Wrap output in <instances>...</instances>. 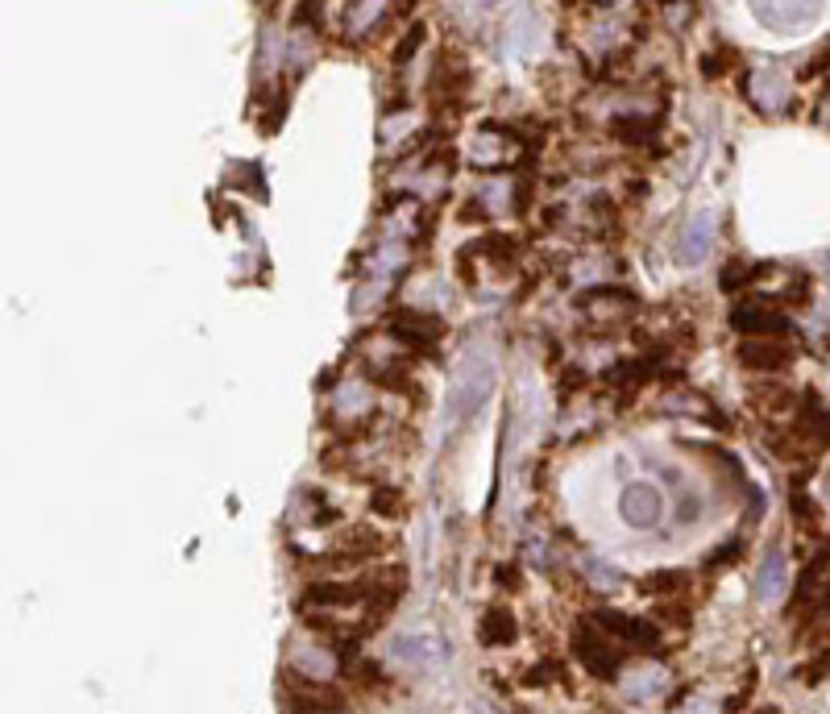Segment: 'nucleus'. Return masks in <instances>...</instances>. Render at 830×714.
<instances>
[{
    "instance_id": "nucleus-1",
    "label": "nucleus",
    "mask_w": 830,
    "mask_h": 714,
    "mask_svg": "<svg viewBox=\"0 0 830 714\" xmlns=\"http://www.w3.org/2000/svg\"><path fill=\"white\" fill-rule=\"evenodd\" d=\"M283 710L287 714H345V694L328 681H312L299 669H283Z\"/></svg>"
},
{
    "instance_id": "nucleus-2",
    "label": "nucleus",
    "mask_w": 830,
    "mask_h": 714,
    "mask_svg": "<svg viewBox=\"0 0 830 714\" xmlns=\"http://www.w3.org/2000/svg\"><path fill=\"white\" fill-rule=\"evenodd\" d=\"M731 328L743 341H781L793 333V320L781 308H772L768 299H743L731 308Z\"/></svg>"
},
{
    "instance_id": "nucleus-3",
    "label": "nucleus",
    "mask_w": 830,
    "mask_h": 714,
    "mask_svg": "<svg viewBox=\"0 0 830 714\" xmlns=\"http://www.w3.org/2000/svg\"><path fill=\"white\" fill-rule=\"evenodd\" d=\"M573 652H577L581 669L602 677V681H615V673L623 669V652H615V640L606 636L602 627H594V623L573 631Z\"/></svg>"
},
{
    "instance_id": "nucleus-4",
    "label": "nucleus",
    "mask_w": 830,
    "mask_h": 714,
    "mask_svg": "<svg viewBox=\"0 0 830 714\" xmlns=\"http://www.w3.org/2000/svg\"><path fill=\"white\" fill-rule=\"evenodd\" d=\"M590 623L602 627L611 640H623L635 652H656L660 656V631L648 619H635V615H623V611H594Z\"/></svg>"
},
{
    "instance_id": "nucleus-5",
    "label": "nucleus",
    "mask_w": 830,
    "mask_h": 714,
    "mask_svg": "<svg viewBox=\"0 0 830 714\" xmlns=\"http://www.w3.org/2000/svg\"><path fill=\"white\" fill-rule=\"evenodd\" d=\"M660 511H664V499H660V490L648 486V482H631L623 486L619 494V515H623V524L627 528H656L660 524Z\"/></svg>"
},
{
    "instance_id": "nucleus-6",
    "label": "nucleus",
    "mask_w": 830,
    "mask_h": 714,
    "mask_svg": "<svg viewBox=\"0 0 830 714\" xmlns=\"http://www.w3.org/2000/svg\"><path fill=\"white\" fill-rule=\"evenodd\" d=\"M714 208H702L698 216H689V221L681 225V237H677V262L681 266H698L706 254H710V245H714Z\"/></svg>"
},
{
    "instance_id": "nucleus-7",
    "label": "nucleus",
    "mask_w": 830,
    "mask_h": 714,
    "mask_svg": "<svg viewBox=\"0 0 830 714\" xmlns=\"http://www.w3.org/2000/svg\"><path fill=\"white\" fill-rule=\"evenodd\" d=\"M370 598V578L362 582H316L303 590L299 598V611H312V607H357V602Z\"/></svg>"
},
{
    "instance_id": "nucleus-8",
    "label": "nucleus",
    "mask_w": 830,
    "mask_h": 714,
    "mask_svg": "<svg viewBox=\"0 0 830 714\" xmlns=\"http://www.w3.org/2000/svg\"><path fill=\"white\" fill-rule=\"evenodd\" d=\"M391 333H395L403 345L432 349L440 337H445V320H436L432 312H395V316H391Z\"/></svg>"
},
{
    "instance_id": "nucleus-9",
    "label": "nucleus",
    "mask_w": 830,
    "mask_h": 714,
    "mask_svg": "<svg viewBox=\"0 0 830 714\" xmlns=\"http://www.w3.org/2000/svg\"><path fill=\"white\" fill-rule=\"evenodd\" d=\"M739 366L743 370H756V374H781V370H789L793 366V349L789 345H781V341H743L739 345Z\"/></svg>"
},
{
    "instance_id": "nucleus-10",
    "label": "nucleus",
    "mask_w": 830,
    "mask_h": 714,
    "mask_svg": "<svg viewBox=\"0 0 830 714\" xmlns=\"http://www.w3.org/2000/svg\"><path fill=\"white\" fill-rule=\"evenodd\" d=\"M486 395H490V366L482 370L478 362H469V366L461 370V382L453 387V416H457V420L474 416Z\"/></svg>"
},
{
    "instance_id": "nucleus-11",
    "label": "nucleus",
    "mask_w": 830,
    "mask_h": 714,
    "mask_svg": "<svg viewBox=\"0 0 830 714\" xmlns=\"http://www.w3.org/2000/svg\"><path fill=\"white\" fill-rule=\"evenodd\" d=\"M515 636H519V623H515V615L507 607H490L478 619V640L486 648H507V644H515Z\"/></svg>"
},
{
    "instance_id": "nucleus-12",
    "label": "nucleus",
    "mask_w": 830,
    "mask_h": 714,
    "mask_svg": "<svg viewBox=\"0 0 830 714\" xmlns=\"http://www.w3.org/2000/svg\"><path fill=\"white\" fill-rule=\"evenodd\" d=\"M781 586H785V553H781V544H772L760 561V573H756V598L772 602L781 594Z\"/></svg>"
},
{
    "instance_id": "nucleus-13",
    "label": "nucleus",
    "mask_w": 830,
    "mask_h": 714,
    "mask_svg": "<svg viewBox=\"0 0 830 714\" xmlns=\"http://www.w3.org/2000/svg\"><path fill=\"white\" fill-rule=\"evenodd\" d=\"M648 378H652V362H627V357L602 370V382H606V387H611V391H627V399H631L635 387H644Z\"/></svg>"
},
{
    "instance_id": "nucleus-14",
    "label": "nucleus",
    "mask_w": 830,
    "mask_h": 714,
    "mask_svg": "<svg viewBox=\"0 0 830 714\" xmlns=\"http://www.w3.org/2000/svg\"><path fill=\"white\" fill-rule=\"evenodd\" d=\"M469 250H474V258H486L498 270H507L515 262V237H507V233H486L482 241L469 245Z\"/></svg>"
},
{
    "instance_id": "nucleus-15",
    "label": "nucleus",
    "mask_w": 830,
    "mask_h": 714,
    "mask_svg": "<svg viewBox=\"0 0 830 714\" xmlns=\"http://www.w3.org/2000/svg\"><path fill=\"white\" fill-rule=\"evenodd\" d=\"M685 582H689L685 569H656V573H648V578L640 582V594H648V598H669V594H681Z\"/></svg>"
},
{
    "instance_id": "nucleus-16",
    "label": "nucleus",
    "mask_w": 830,
    "mask_h": 714,
    "mask_svg": "<svg viewBox=\"0 0 830 714\" xmlns=\"http://www.w3.org/2000/svg\"><path fill=\"white\" fill-rule=\"evenodd\" d=\"M660 129V117H619L615 125H611V133L619 137V142H627V146H648V137Z\"/></svg>"
},
{
    "instance_id": "nucleus-17",
    "label": "nucleus",
    "mask_w": 830,
    "mask_h": 714,
    "mask_svg": "<svg viewBox=\"0 0 830 714\" xmlns=\"http://www.w3.org/2000/svg\"><path fill=\"white\" fill-rule=\"evenodd\" d=\"M370 511L382 515V519H403L407 515V494L399 486H378L370 494Z\"/></svg>"
},
{
    "instance_id": "nucleus-18",
    "label": "nucleus",
    "mask_w": 830,
    "mask_h": 714,
    "mask_svg": "<svg viewBox=\"0 0 830 714\" xmlns=\"http://www.w3.org/2000/svg\"><path fill=\"white\" fill-rule=\"evenodd\" d=\"M752 100L760 108H781V100H785V79L777 71H764L760 75V88H752Z\"/></svg>"
},
{
    "instance_id": "nucleus-19",
    "label": "nucleus",
    "mask_w": 830,
    "mask_h": 714,
    "mask_svg": "<svg viewBox=\"0 0 830 714\" xmlns=\"http://www.w3.org/2000/svg\"><path fill=\"white\" fill-rule=\"evenodd\" d=\"M752 13H760L764 25L781 30V17H814L818 9L814 5H752Z\"/></svg>"
},
{
    "instance_id": "nucleus-20",
    "label": "nucleus",
    "mask_w": 830,
    "mask_h": 714,
    "mask_svg": "<svg viewBox=\"0 0 830 714\" xmlns=\"http://www.w3.org/2000/svg\"><path fill=\"white\" fill-rule=\"evenodd\" d=\"M747 283H752V266H747L743 258H731L723 270H718V287H723L727 295H735V291H743Z\"/></svg>"
},
{
    "instance_id": "nucleus-21",
    "label": "nucleus",
    "mask_w": 830,
    "mask_h": 714,
    "mask_svg": "<svg viewBox=\"0 0 830 714\" xmlns=\"http://www.w3.org/2000/svg\"><path fill=\"white\" fill-rule=\"evenodd\" d=\"M810 299H814V283L806 279V274H797V279L781 291V308H806Z\"/></svg>"
},
{
    "instance_id": "nucleus-22",
    "label": "nucleus",
    "mask_w": 830,
    "mask_h": 714,
    "mask_svg": "<svg viewBox=\"0 0 830 714\" xmlns=\"http://www.w3.org/2000/svg\"><path fill=\"white\" fill-rule=\"evenodd\" d=\"M420 42H424V21H415L411 30H407V38L395 46V54H391V63L395 67H407L411 59H415V50H420Z\"/></svg>"
},
{
    "instance_id": "nucleus-23",
    "label": "nucleus",
    "mask_w": 830,
    "mask_h": 714,
    "mask_svg": "<svg viewBox=\"0 0 830 714\" xmlns=\"http://www.w3.org/2000/svg\"><path fill=\"white\" fill-rule=\"evenodd\" d=\"M739 557H743V540H727L723 548H718V553H710V557H706V569H710V573H718V569L735 565Z\"/></svg>"
},
{
    "instance_id": "nucleus-24",
    "label": "nucleus",
    "mask_w": 830,
    "mask_h": 714,
    "mask_svg": "<svg viewBox=\"0 0 830 714\" xmlns=\"http://www.w3.org/2000/svg\"><path fill=\"white\" fill-rule=\"evenodd\" d=\"M793 515H797V524H801V528L818 524V507L806 499V486H793Z\"/></svg>"
},
{
    "instance_id": "nucleus-25",
    "label": "nucleus",
    "mask_w": 830,
    "mask_h": 714,
    "mask_svg": "<svg viewBox=\"0 0 830 714\" xmlns=\"http://www.w3.org/2000/svg\"><path fill=\"white\" fill-rule=\"evenodd\" d=\"M548 677H557V681H565V673H561V665L557 661H536L528 673H523V685H548Z\"/></svg>"
},
{
    "instance_id": "nucleus-26",
    "label": "nucleus",
    "mask_w": 830,
    "mask_h": 714,
    "mask_svg": "<svg viewBox=\"0 0 830 714\" xmlns=\"http://www.w3.org/2000/svg\"><path fill=\"white\" fill-rule=\"evenodd\" d=\"M735 63V50H723V54H706L702 59V75L706 79H718V75H727V67Z\"/></svg>"
},
{
    "instance_id": "nucleus-27",
    "label": "nucleus",
    "mask_w": 830,
    "mask_h": 714,
    "mask_svg": "<svg viewBox=\"0 0 830 714\" xmlns=\"http://www.w3.org/2000/svg\"><path fill=\"white\" fill-rule=\"evenodd\" d=\"M586 382H590V374H586V370L569 366V370H565V378H561V399H569L573 391H586Z\"/></svg>"
},
{
    "instance_id": "nucleus-28",
    "label": "nucleus",
    "mask_w": 830,
    "mask_h": 714,
    "mask_svg": "<svg viewBox=\"0 0 830 714\" xmlns=\"http://www.w3.org/2000/svg\"><path fill=\"white\" fill-rule=\"evenodd\" d=\"M635 681H640V685H627V698L640 702V698H656L660 694V677L656 673L652 677H635Z\"/></svg>"
},
{
    "instance_id": "nucleus-29",
    "label": "nucleus",
    "mask_w": 830,
    "mask_h": 714,
    "mask_svg": "<svg viewBox=\"0 0 830 714\" xmlns=\"http://www.w3.org/2000/svg\"><path fill=\"white\" fill-rule=\"evenodd\" d=\"M494 582L503 586V590H519V586H523V573H519V565L507 561V565H498V569H494Z\"/></svg>"
},
{
    "instance_id": "nucleus-30",
    "label": "nucleus",
    "mask_w": 830,
    "mask_h": 714,
    "mask_svg": "<svg viewBox=\"0 0 830 714\" xmlns=\"http://www.w3.org/2000/svg\"><path fill=\"white\" fill-rule=\"evenodd\" d=\"M457 221H465V225H486L490 221V212H486V204H478V200H469V204H461V212H457Z\"/></svg>"
},
{
    "instance_id": "nucleus-31",
    "label": "nucleus",
    "mask_w": 830,
    "mask_h": 714,
    "mask_svg": "<svg viewBox=\"0 0 830 714\" xmlns=\"http://www.w3.org/2000/svg\"><path fill=\"white\" fill-rule=\"evenodd\" d=\"M698 511H702V499H698V494H685V503L677 499V519H681V524H694Z\"/></svg>"
},
{
    "instance_id": "nucleus-32",
    "label": "nucleus",
    "mask_w": 830,
    "mask_h": 714,
    "mask_svg": "<svg viewBox=\"0 0 830 714\" xmlns=\"http://www.w3.org/2000/svg\"><path fill=\"white\" fill-rule=\"evenodd\" d=\"M295 25H316V30H320V5H299L295 9Z\"/></svg>"
},
{
    "instance_id": "nucleus-33",
    "label": "nucleus",
    "mask_w": 830,
    "mask_h": 714,
    "mask_svg": "<svg viewBox=\"0 0 830 714\" xmlns=\"http://www.w3.org/2000/svg\"><path fill=\"white\" fill-rule=\"evenodd\" d=\"M528 204H532V183H519V191L511 196V208L515 212H528Z\"/></svg>"
},
{
    "instance_id": "nucleus-34",
    "label": "nucleus",
    "mask_w": 830,
    "mask_h": 714,
    "mask_svg": "<svg viewBox=\"0 0 830 714\" xmlns=\"http://www.w3.org/2000/svg\"><path fill=\"white\" fill-rule=\"evenodd\" d=\"M830 71V50L826 54H818V59H810L806 63V79H814V75H826Z\"/></svg>"
},
{
    "instance_id": "nucleus-35",
    "label": "nucleus",
    "mask_w": 830,
    "mask_h": 714,
    "mask_svg": "<svg viewBox=\"0 0 830 714\" xmlns=\"http://www.w3.org/2000/svg\"><path fill=\"white\" fill-rule=\"evenodd\" d=\"M660 615H664V623H681V627H689V607H664Z\"/></svg>"
},
{
    "instance_id": "nucleus-36",
    "label": "nucleus",
    "mask_w": 830,
    "mask_h": 714,
    "mask_svg": "<svg viewBox=\"0 0 830 714\" xmlns=\"http://www.w3.org/2000/svg\"><path fill=\"white\" fill-rule=\"evenodd\" d=\"M756 714H777V710H772V706H768V710H756Z\"/></svg>"
}]
</instances>
